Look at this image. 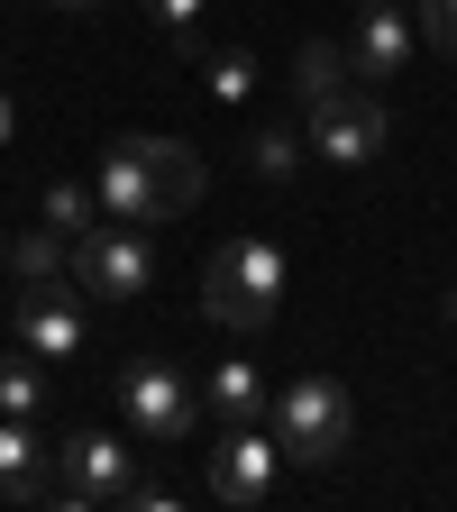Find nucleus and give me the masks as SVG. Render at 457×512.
<instances>
[{
	"instance_id": "b1692460",
	"label": "nucleus",
	"mask_w": 457,
	"mask_h": 512,
	"mask_svg": "<svg viewBox=\"0 0 457 512\" xmlns=\"http://www.w3.org/2000/svg\"><path fill=\"white\" fill-rule=\"evenodd\" d=\"M0 275H10V238H0Z\"/></svg>"
},
{
	"instance_id": "39448f33",
	"label": "nucleus",
	"mask_w": 457,
	"mask_h": 512,
	"mask_svg": "<svg viewBox=\"0 0 457 512\" xmlns=\"http://www.w3.org/2000/svg\"><path fill=\"white\" fill-rule=\"evenodd\" d=\"M74 284L92 302H147L156 293V247H147V229H128V220L83 229L74 238Z\"/></svg>"
},
{
	"instance_id": "0eeeda50",
	"label": "nucleus",
	"mask_w": 457,
	"mask_h": 512,
	"mask_svg": "<svg viewBox=\"0 0 457 512\" xmlns=\"http://www.w3.org/2000/svg\"><path fill=\"white\" fill-rule=\"evenodd\" d=\"M275 476H284V439H275L266 421H229V430L211 439V494H220V503H238V512L275 503Z\"/></svg>"
},
{
	"instance_id": "2eb2a0df",
	"label": "nucleus",
	"mask_w": 457,
	"mask_h": 512,
	"mask_svg": "<svg viewBox=\"0 0 457 512\" xmlns=\"http://www.w3.org/2000/svg\"><path fill=\"white\" fill-rule=\"evenodd\" d=\"M302 156H311L302 128H256V138H247V174H256V183H293Z\"/></svg>"
},
{
	"instance_id": "aec40b11",
	"label": "nucleus",
	"mask_w": 457,
	"mask_h": 512,
	"mask_svg": "<svg viewBox=\"0 0 457 512\" xmlns=\"http://www.w3.org/2000/svg\"><path fill=\"white\" fill-rule=\"evenodd\" d=\"M147 10H156V28H165V37H192V28H202V10H211V0H147Z\"/></svg>"
},
{
	"instance_id": "423d86ee",
	"label": "nucleus",
	"mask_w": 457,
	"mask_h": 512,
	"mask_svg": "<svg viewBox=\"0 0 457 512\" xmlns=\"http://www.w3.org/2000/svg\"><path fill=\"white\" fill-rule=\"evenodd\" d=\"M128 485H138V448L119 430L55 439V503H128Z\"/></svg>"
},
{
	"instance_id": "412c9836",
	"label": "nucleus",
	"mask_w": 457,
	"mask_h": 512,
	"mask_svg": "<svg viewBox=\"0 0 457 512\" xmlns=\"http://www.w3.org/2000/svg\"><path fill=\"white\" fill-rule=\"evenodd\" d=\"M128 503H138V512H174V485H147V476H138V485H128Z\"/></svg>"
},
{
	"instance_id": "4be33fe9",
	"label": "nucleus",
	"mask_w": 457,
	"mask_h": 512,
	"mask_svg": "<svg viewBox=\"0 0 457 512\" xmlns=\"http://www.w3.org/2000/svg\"><path fill=\"white\" fill-rule=\"evenodd\" d=\"M19 138V110H10V92H0V147H10Z\"/></svg>"
},
{
	"instance_id": "6ab92c4d",
	"label": "nucleus",
	"mask_w": 457,
	"mask_h": 512,
	"mask_svg": "<svg viewBox=\"0 0 457 512\" xmlns=\"http://www.w3.org/2000/svg\"><path fill=\"white\" fill-rule=\"evenodd\" d=\"M412 28H421V46H430V55H448V64H457V0H412Z\"/></svg>"
},
{
	"instance_id": "6e6552de",
	"label": "nucleus",
	"mask_w": 457,
	"mask_h": 512,
	"mask_svg": "<svg viewBox=\"0 0 457 512\" xmlns=\"http://www.w3.org/2000/svg\"><path fill=\"white\" fill-rule=\"evenodd\" d=\"M384 147H394V110H384L366 83L339 92L330 110H311V156H320V165H348V174H357V165H375Z\"/></svg>"
},
{
	"instance_id": "7ed1b4c3",
	"label": "nucleus",
	"mask_w": 457,
	"mask_h": 512,
	"mask_svg": "<svg viewBox=\"0 0 457 512\" xmlns=\"http://www.w3.org/2000/svg\"><path fill=\"white\" fill-rule=\"evenodd\" d=\"M266 430L284 439V458H339V448L357 439V403H348V384L339 375H293L284 394L266 403Z\"/></svg>"
},
{
	"instance_id": "f3484780",
	"label": "nucleus",
	"mask_w": 457,
	"mask_h": 512,
	"mask_svg": "<svg viewBox=\"0 0 457 512\" xmlns=\"http://www.w3.org/2000/svg\"><path fill=\"white\" fill-rule=\"evenodd\" d=\"M64 256H74V238H55V229L37 220V229H19V238H10V275H19V284H37V275H55V266H64Z\"/></svg>"
},
{
	"instance_id": "4468645a",
	"label": "nucleus",
	"mask_w": 457,
	"mask_h": 512,
	"mask_svg": "<svg viewBox=\"0 0 457 512\" xmlns=\"http://www.w3.org/2000/svg\"><path fill=\"white\" fill-rule=\"evenodd\" d=\"M46 394H55V375H46L37 348H10V357H0V412H10V421H37Z\"/></svg>"
},
{
	"instance_id": "a211bd4d",
	"label": "nucleus",
	"mask_w": 457,
	"mask_h": 512,
	"mask_svg": "<svg viewBox=\"0 0 457 512\" xmlns=\"http://www.w3.org/2000/svg\"><path fill=\"white\" fill-rule=\"evenodd\" d=\"M202 92H211V101H229V110H238V101H247V92H256V55H247V46H220V55H211V64H202Z\"/></svg>"
},
{
	"instance_id": "ddd939ff",
	"label": "nucleus",
	"mask_w": 457,
	"mask_h": 512,
	"mask_svg": "<svg viewBox=\"0 0 457 512\" xmlns=\"http://www.w3.org/2000/svg\"><path fill=\"white\" fill-rule=\"evenodd\" d=\"M266 375H256L247 357H229V366H211L202 375V412H220V421H266Z\"/></svg>"
},
{
	"instance_id": "5701e85b",
	"label": "nucleus",
	"mask_w": 457,
	"mask_h": 512,
	"mask_svg": "<svg viewBox=\"0 0 457 512\" xmlns=\"http://www.w3.org/2000/svg\"><path fill=\"white\" fill-rule=\"evenodd\" d=\"M46 10H110V0H46Z\"/></svg>"
},
{
	"instance_id": "20e7f679",
	"label": "nucleus",
	"mask_w": 457,
	"mask_h": 512,
	"mask_svg": "<svg viewBox=\"0 0 457 512\" xmlns=\"http://www.w3.org/2000/svg\"><path fill=\"white\" fill-rule=\"evenodd\" d=\"M119 412H128V439L183 448L192 430H202V384H192L183 366H165V357H138L119 375Z\"/></svg>"
},
{
	"instance_id": "9d476101",
	"label": "nucleus",
	"mask_w": 457,
	"mask_h": 512,
	"mask_svg": "<svg viewBox=\"0 0 457 512\" xmlns=\"http://www.w3.org/2000/svg\"><path fill=\"white\" fill-rule=\"evenodd\" d=\"M19 348H37L46 366H74V348H83V302L64 293L55 275H37L19 293Z\"/></svg>"
},
{
	"instance_id": "f257e3e1",
	"label": "nucleus",
	"mask_w": 457,
	"mask_h": 512,
	"mask_svg": "<svg viewBox=\"0 0 457 512\" xmlns=\"http://www.w3.org/2000/svg\"><path fill=\"white\" fill-rule=\"evenodd\" d=\"M202 156L183 138H110L101 165H92V192H101V220H128V229H156L174 211L202 202Z\"/></svg>"
},
{
	"instance_id": "f03ea898",
	"label": "nucleus",
	"mask_w": 457,
	"mask_h": 512,
	"mask_svg": "<svg viewBox=\"0 0 457 512\" xmlns=\"http://www.w3.org/2000/svg\"><path fill=\"white\" fill-rule=\"evenodd\" d=\"M284 284H293V266H284L275 238H229L202 266V320H220V330L247 339V330H266L284 311Z\"/></svg>"
},
{
	"instance_id": "dca6fc26",
	"label": "nucleus",
	"mask_w": 457,
	"mask_h": 512,
	"mask_svg": "<svg viewBox=\"0 0 457 512\" xmlns=\"http://www.w3.org/2000/svg\"><path fill=\"white\" fill-rule=\"evenodd\" d=\"M37 220H46L55 238H83V229H101V192H92V183H46Z\"/></svg>"
},
{
	"instance_id": "9b49d317",
	"label": "nucleus",
	"mask_w": 457,
	"mask_h": 512,
	"mask_svg": "<svg viewBox=\"0 0 457 512\" xmlns=\"http://www.w3.org/2000/svg\"><path fill=\"white\" fill-rule=\"evenodd\" d=\"M0 494L10 503H55V448L37 439V421L0 412Z\"/></svg>"
},
{
	"instance_id": "f8f14e48",
	"label": "nucleus",
	"mask_w": 457,
	"mask_h": 512,
	"mask_svg": "<svg viewBox=\"0 0 457 512\" xmlns=\"http://www.w3.org/2000/svg\"><path fill=\"white\" fill-rule=\"evenodd\" d=\"M339 92H357V64H348V46L311 37V46L293 55V101H302V119H311V110H330Z\"/></svg>"
},
{
	"instance_id": "393cba45",
	"label": "nucleus",
	"mask_w": 457,
	"mask_h": 512,
	"mask_svg": "<svg viewBox=\"0 0 457 512\" xmlns=\"http://www.w3.org/2000/svg\"><path fill=\"white\" fill-rule=\"evenodd\" d=\"M448 339H457V302H448Z\"/></svg>"
},
{
	"instance_id": "1a4fd4ad",
	"label": "nucleus",
	"mask_w": 457,
	"mask_h": 512,
	"mask_svg": "<svg viewBox=\"0 0 457 512\" xmlns=\"http://www.w3.org/2000/svg\"><path fill=\"white\" fill-rule=\"evenodd\" d=\"M421 55V28H412V0H366V19L348 37V64L357 83H403V64Z\"/></svg>"
}]
</instances>
